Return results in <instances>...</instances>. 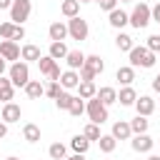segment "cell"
<instances>
[{
    "mask_svg": "<svg viewBox=\"0 0 160 160\" xmlns=\"http://www.w3.org/2000/svg\"><path fill=\"white\" fill-rule=\"evenodd\" d=\"M102 70H105V62H102L100 55H85V65L78 70V75H80V80L95 82V78H98Z\"/></svg>",
    "mask_w": 160,
    "mask_h": 160,
    "instance_id": "1",
    "label": "cell"
},
{
    "mask_svg": "<svg viewBox=\"0 0 160 160\" xmlns=\"http://www.w3.org/2000/svg\"><path fill=\"white\" fill-rule=\"evenodd\" d=\"M130 55V68H152L155 65V52H150L145 45H132Z\"/></svg>",
    "mask_w": 160,
    "mask_h": 160,
    "instance_id": "2",
    "label": "cell"
},
{
    "mask_svg": "<svg viewBox=\"0 0 160 160\" xmlns=\"http://www.w3.org/2000/svg\"><path fill=\"white\" fill-rule=\"evenodd\" d=\"M8 78H10L12 88H25L30 82V68H28V62H22V60L12 62L10 70H8Z\"/></svg>",
    "mask_w": 160,
    "mask_h": 160,
    "instance_id": "3",
    "label": "cell"
},
{
    "mask_svg": "<svg viewBox=\"0 0 160 160\" xmlns=\"http://www.w3.org/2000/svg\"><path fill=\"white\" fill-rule=\"evenodd\" d=\"M128 22H130L135 30H142V28H148V22H150V5L140 0V2L132 8V12L128 15Z\"/></svg>",
    "mask_w": 160,
    "mask_h": 160,
    "instance_id": "4",
    "label": "cell"
},
{
    "mask_svg": "<svg viewBox=\"0 0 160 160\" xmlns=\"http://www.w3.org/2000/svg\"><path fill=\"white\" fill-rule=\"evenodd\" d=\"M85 112H88V118H90V122H95V125H102L105 120H108V108L98 100V98H90V100H85Z\"/></svg>",
    "mask_w": 160,
    "mask_h": 160,
    "instance_id": "5",
    "label": "cell"
},
{
    "mask_svg": "<svg viewBox=\"0 0 160 160\" xmlns=\"http://www.w3.org/2000/svg\"><path fill=\"white\" fill-rule=\"evenodd\" d=\"M30 12H32V2L30 0H12V5H10V22L22 25L30 18Z\"/></svg>",
    "mask_w": 160,
    "mask_h": 160,
    "instance_id": "6",
    "label": "cell"
},
{
    "mask_svg": "<svg viewBox=\"0 0 160 160\" xmlns=\"http://www.w3.org/2000/svg\"><path fill=\"white\" fill-rule=\"evenodd\" d=\"M88 32H90L88 20H82L80 15L68 20V38H72V40H78V42H82V40H88Z\"/></svg>",
    "mask_w": 160,
    "mask_h": 160,
    "instance_id": "7",
    "label": "cell"
},
{
    "mask_svg": "<svg viewBox=\"0 0 160 160\" xmlns=\"http://www.w3.org/2000/svg\"><path fill=\"white\" fill-rule=\"evenodd\" d=\"M0 58L5 62H18L20 60V45L12 40H0Z\"/></svg>",
    "mask_w": 160,
    "mask_h": 160,
    "instance_id": "8",
    "label": "cell"
},
{
    "mask_svg": "<svg viewBox=\"0 0 160 160\" xmlns=\"http://www.w3.org/2000/svg\"><path fill=\"white\" fill-rule=\"evenodd\" d=\"M155 100L150 98V95H138V100H135V110H138V115H142V118H150L152 112H155Z\"/></svg>",
    "mask_w": 160,
    "mask_h": 160,
    "instance_id": "9",
    "label": "cell"
},
{
    "mask_svg": "<svg viewBox=\"0 0 160 160\" xmlns=\"http://www.w3.org/2000/svg\"><path fill=\"white\" fill-rule=\"evenodd\" d=\"M152 145H155V140H152L148 132H142V135H132V140H130V148H132L135 152H150Z\"/></svg>",
    "mask_w": 160,
    "mask_h": 160,
    "instance_id": "10",
    "label": "cell"
},
{
    "mask_svg": "<svg viewBox=\"0 0 160 160\" xmlns=\"http://www.w3.org/2000/svg\"><path fill=\"white\" fill-rule=\"evenodd\" d=\"M48 35H50V42H65V38H68V22L55 20L48 28Z\"/></svg>",
    "mask_w": 160,
    "mask_h": 160,
    "instance_id": "11",
    "label": "cell"
},
{
    "mask_svg": "<svg viewBox=\"0 0 160 160\" xmlns=\"http://www.w3.org/2000/svg\"><path fill=\"white\" fill-rule=\"evenodd\" d=\"M58 82H60L62 90H75L80 85V75H78V70H65V72H60Z\"/></svg>",
    "mask_w": 160,
    "mask_h": 160,
    "instance_id": "12",
    "label": "cell"
},
{
    "mask_svg": "<svg viewBox=\"0 0 160 160\" xmlns=\"http://www.w3.org/2000/svg\"><path fill=\"white\" fill-rule=\"evenodd\" d=\"M40 58H42V52H40V48H38V45L28 42V45H22V48H20V60H22V62H38Z\"/></svg>",
    "mask_w": 160,
    "mask_h": 160,
    "instance_id": "13",
    "label": "cell"
},
{
    "mask_svg": "<svg viewBox=\"0 0 160 160\" xmlns=\"http://www.w3.org/2000/svg\"><path fill=\"white\" fill-rule=\"evenodd\" d=\"M105 108H110V105H115L118 102V90L115 88H110V85H102L100 90H98V95H95Z\"/></svg>",
    "mask_w": 160,
    "mask_h": 160,
    "instance_id": "14",
    "label": "cell"
},
{
    "mask_svg": "<svg viewBox=\"0 0 160 160\" xmlns=\"http://www.w3.org/2000/svg\"><path fill=\"white\" fill-rule=\"evenodd\" d=\"M115 140H130L132 138V130H130V122L128 120H118L112 122V132H110Z\"/></svg>",
    "mask_w": 160,
    "mask_h": 160,
    "instance_id": "15",
    "label": "cell"
},
{
    "mask_svg": "<svg viewBox=\"0 0 160 160\" xmlns=\"http://www.w3.org/2000/svg\"><path fill=\"white\" fill-rule=\"evenodd\" d=\"M108 22H110L115 30H122V28L128 25V12H125V10H120V8H115V10H110V12H108Z\"/></svg>",
    "mask_w": 160,
    "mask_h": 160,
    "instance_id": "16",
    "label": "cell"
},
{
    "mask_svg": "<svg viewBox=\"0 0 160 160\" xmlns=\"http://www.w3.org/2000/svg\"><path fill=\"white\" fill-rule=\"evenodd\" d=\"M65 62H68V70H80L85 65V52L82 50H68Z\"/></svg>",
    "mask_w": 160,
    "mask_h": 160,
    "instance_id": "17",
    "label": "cell"
},
{
    "mask_svg": "<svg viewBox=\"0 0 160 160\" xmlns=\"http://www.w3.org/2000/svg\"><path fill=\"white\" fill-rule=\"evenodd\" d=\"M20 115H22V110H20V105H15V102H5L2 105V122H18L20 120Z\"/></svg>",
    "mask_w": 160,
    "mask_h": 160,
    "instance_id": "18",
    "label": "cell"
},
{
    "mask_svg": "<svg viewBox=\"0 0 160 160\" xmlns=\"http://www.w3.org/2000/svg\"><path fill=\"white\" fill-rule=\"evenodd\" d=\"M115 80H118L122 88L132 85V80H135V68H130V65H122V68H118V72H115Z\"/></svg>",
    "mask_w": 160,
    "mask_h": 160,
    "instance_id": "19",
    "label": "cell"
},
{
    "mask_svg": "<svg viewBox=\"0 0 160 160\" xmlns=\"http://www.w3.org/2000/svg\"><path fill=\"white\" fill-rule=\"evenodd\" d=\"M25 95H28L30 100H40V98L45 95V85H42L40 80H30V82L25 85Z\"/></svg>",
    "mask_w": 160,
    "mask_h": 160,
    "instance_id": "20",
    "label": "cell"
},
{
    "mask_svg": "<svg viewBox=\"0 0 160 160\" xmlns=\"http://www.w3.org/2000/svg\"><path fill=\"white\" fill-rule=\"evenodd\" d=\"M75 90H78V98H82V100H90V98L98 95V88H95V82H90V80H80V85H78Z\"/></svg>",
    "mask_w": 160,
    "mask_h": 160,
    "instance_id": "21",
    "label": "cell"
},
{
    "mask_svg": "<svg viewBox=\"0 0 160 160\" xmlns=\"http://www.w3.org/2000/svg\"><path fill=\"white\" fill-rule=\"evenodd\" d=\"M70 148H72V152H78V155H85L88 150H90V140L80 132V135H72V140H70Z\"/></svg>",
    "mask_w": 160,
    "mask_h": 160,
    "instance_id": "22",
    "label": "cell"
},
{
    "mask_svg": "<svg viewBox=\"0 0 160 160\" xmlns=\"http://www.w3.org/2000/svg\"><path fill=\"white\" fill-rule=\"evenodd\" d=\"M12 95H15V88H12L10 78L0 75V100L2 102H12Z\"/></svg>",
    "mask_w": 160,
    "mask_h": 160,
    "instance_id": "23",
    "label": "cell"
},
{
    "mask_svg": "<svg viewBox=\"0 0 160 160\" xmlns=\"http://www.w3.org/2000/svg\"><path fill=\"white\" fill-rule=\"evenodd\" d=\"M135 100H138V92L128 85V88H122L120 92H118V102L122 105V108H130V105H135Z\"/></svg>",
    "mask_w": 160,
    "mask_h": 160,
    "instance_id": "24",
    "label": "cell"
},
{
    "mask_svg": "<svg viewBox=\"0 0 160 160\" xmlns=\"http://www.w3.org/2000/svg\"><path fill=\"white\" fill-rule=\"evenodd\" d=\"M60 12L70 20V18H78L80 15V2L78 0H62L60 2Z\"/></svg>",
    "mask_w": 160,
    "mask_h": 160,
    "instance_id": "25",
    "label": "cell"
},
{
    "mask_svg": "<svg viewBox=\"0 0 160 160\" xmlns=\"http://www.w3.org/2000/svg\"><path fill=\"white\" fill-rule=\"evenodd\" d=\"M148 128H150V120L142 118V115H135V118L130 120V130H132V135H142V132H148Z\"/></svg>",
    "mask_w": 160,
    "mask_h": 160,
    "instance_id": "26",
    "label": "cell"
},
{
    "mask_svg": "<svg viewBox=\"0 0 160 160\" xmlns=\"http://www.w3.org/2000/svg\"><path fill=\"white\" fill-rule=\"evenodd\" d=\"M38 68H40V72H42V75H48V78H50V75H52V70H58V60H52L50 55H42V58L38 60Z\"/></svg>",
    "mask_w": 160,
    "mask_h": 160,
    "instance_id": "27",
    "label": "cell"
},
{
    "mask_svg": "<svg viewBox=\"0 0 160 160\" xmlns=\"http://www.w3.org/2000/svg\"><path fill=\"white\" fill-rule=\"evenodd\" d=\"M48 55H50L52 60H65V55H68V45H65V42H50Z\"/></svg>",
    "mask_w": 160,
    "mask_h": 160,
    "instance_id": "28",
    "label": "cell"
},
{
    "mask_svg": "<svg viewBox=\"0 0 160 160\" xmlns=\"http://www.w3.org/2000/svg\"><path fill=\"white\" fill-rule=\"evenodd\" d=\"M22 138H25L28 142H40V128H38L35 122H28V125L22 128Z\"/></svg>",
    "mask_w": 160,
    "mask_h": 160,
    "instance_id": "29",
    "label": "cell"
},
{
    "mask_svg": "<svg viewBox=\"0 0 160 160\" xmlns=\"http://www.w3.org/2000/svg\"><path fill=\"white\" fill-rule=\"evenodd\" d=\"M115 45H118V50H122V52H130L132 50V38L128 35V32H118V38H115Z\"/></svg>",
    "mask_w": 160,
    "mask_h": 160,
    "instance_id": "30",
    "label": "cell"
},
{
    "mask_svg": "<svg viewBox=\"0 0 160 160\" xmlns=\"http://www.w3.org/2000/svg\"><path fill=\"white\" fill-rule=\"evenodd\" d=\"M48 155H50L52 160H65V158H68V148H65L62 142H52V145L48 148Z\"/></svg>",
    "mask_w": 160,
    "mask_h": 160,
    "instance_id": "31",
    "label": "cell"
},
{
    "mask_svg": "<svg viewBox=\"0 0 160 160\" xmlns=\"http://www.w3.org/2000/svg\"><path fill=\"white\" fill-rule=\"evenodd\" d=\"M68 112H70L72 118H80V115L85 112V100L75 95V98H72V102H70V108H68Z\"/></svg>",
    "mask_w": 160,
    "mask_h": 160,
    "instance_id": "32",
    "label": "cell"
},
{
    "mask_svg": "<svg viewBox=\"0 0 160 160\" xmlns=\"http://www.w3.org/2000/svg\"><path fill=\"white\" fill-rule=\"evenodd\" d=\"M82 135H85L90 142H98L102 132H100V125H95V122H88V125H85V130H82Z\"/></svg>",
    "mask_w": 160,
    "mask_h": 160,
    "instance_id": "33",
    "label": "cell"
},
{
    "mask_svg": "<svg viewBox=\"0 0 160 160\" xmlns=\"http://www.w3.org/2000/svg\"><path fill=\"white\" fill-rule=\"evenodd\" d=\"M98 145H100V152H112V150H115V145H118V140H115L112 135H100Z\"/></svg>",
    "mask_w": 160,
    "mask_h": 160,
    "instance_id": "34",
    "label": "cell"
},
{
    "mask_svg": "<svg viewBox=\"0 0 160 160\" xmlns=\"http://www.w3.org/2000/svg\"><path fill=\"white\" fill-rule=\"evenodd\" d=\"M72 98H75V95H70V90H62V92L55 98V105H58L60 110H68V108H70V102H72Z\"/></svg>",
    "mask_w": 160,
    "mask_h": 160,
    "instance_id": "35",
    "label": "cell"
},
{
    "mask_svg": "<svg viewBox=\"0 0 160 160\" xmlns=\"http://www.w3.org/2000/svg\"><path fill=\"white\" fill-rule=\"evenodd\" d=\"M15 22H10V20H5V22H0V38L2 40H12V35H15Z\"/></svg>",
    "mask_w": 160,
    "mask_h": 160,
    "instance_id": "36",
    "label": "cell"
},
{
    "mask_svg": "<svg viewBox=\"0 0 160 160\" xmlns=\"http://www.w3.org/2000/svg\"><path fill=\"white\" fill-rule=\"evenodd\" d=\"M60 92H62V88H60V82H48V85H45V95H48L50 100H55V98H58Z\"/></svg>",
    "mask_w": 160,
    "mask_h": 160,
    "instance_id": "37",
    "label": "cell"
},
{
    "mask_svg": "<svg viewBox=\"0 0 160 160\" xmlns=\"http://www.w3.org/2000/svg\"><path fill=\"white\" fill-rule=\"evenodd\" d=\"M145 48H148L150 52H160V35H150L148 42H145Z\"/></svg>",
    "mask_w": 160,
    "mask_h": 160,
    "instance_id": "38",
    "label": "cell"
},
{
    "mask_svg": "<svg viewBox=\"0 0 160 160\" xmlns=\"http://www.w3.org/2000/svg\"><path fill=\"white\" fill-rule=\"evenodd\" d=\"M98 2H100V10H105V12L118 8V0H98Z\"/></svg>",
    "mask_w": 160,
    "mask_h": 160,
    "instance_id": "39",
    "label": "cell"
},
{
    "mask_svg": "<svg viewBox=\"0 0 160 160\" xmlns=\"http://www.w3.org/2000/svg\"><path fill=\"white\" fill-rule=\"evenodd\" d=\"M150 20H155V22H160V2H155V5L150 8Z\"/></svg>",
    "mask_w": 160,
    "mask_h": 160,
    "instance_id": "40",
    "label": "cell"
},
{
    "mask_svg": "<svg viewBox=\"0 0 160 160\" xmlns=\"http://www.w3.org/2000/svg\"><path fill=\"white\" fill-rule=\"evenodd\" d=\"M22 38H25V28L18 25V28H15V35H12V42H18V40H22Z\"/></svg>",
    "mask_w": 160,
    "mask_h": 160,
    "instance_id": "41",
    "label": "cell"
},
{
    "mask_svg": "<svg viewBox=\"0 0 160 160\" xmlns=\"http://www.w3.org/2000/svg\"><path fill=\"white\" fill-rule=\"evenodd\" d=\"M152 90H155V92H160V72L152 78Z\"/></svg>",
    "mask_w": 160,
    "mask_h": 160,
    "instance_id": "42",
    "label": "cell"
},
{
    "mask_svg": "<svg viewBox=\"0 0 160 160\" xmlns=\"http://www.w3.org/2000/svg\"><path fill=\"white\" fill-rule=\"evenodd\" d=\"M5 135H8V122H2V120H0V140H2Z\"/></svg>",
    "mask_w": 160,
    "mask_h": 160,
    "instance_id": "43",
    "label": "cell"
},
{
    "mask_svg": "<svg viewBox=\"0 0 160 160\" xmlns=\"http://www.w3.org/2000/svg\"><path fill=\"white\" fill-rule=\"evenodd\" d=\"M10 5H12V0H0V10H10Z\"/></svg>",
    "mask_w": 160,
    "mask_h": 160,
    "instance_id": "44",
    "label": "cell"
},
{
    "mask_svg": "<svg viewBox=\"0 0 160 160\" xmlns=\"http://www.w3.org/2000/svg\"><path fill=\"white\" fill-rule=\"evenodd\" d=\"M65 160H85V155H78V152H72V155H68Z\"/></svg>",
    "mask_w": 160,
    "mask_h": 160,
    "instance_id": "45",
    "label": "cell"
},
{
    "mask_svg": "<svg viewBox=\"0 0 160 160\" xmlns=\"http://www.w3.org/2000/svg\"><path fill=\"white\" fill-rule=\"evenodd\" d=\"M0 75H5V60L0 58Z\"/></svg>",
    "mask_w": 160,
    "mask_h": 160,
    "instance_id": "46",
    "label": "cell"
},
{
    "mask_svg": "<svg viewBox=\"0 0 160 160\" xmlns=\"http://www.w3.org/2000/svg\"><path fill=\"white\" fill-rule=\"evenodd\" d=\"M148 160H160V155H150V158H148Z\"/></svg>",
    "mask_w": 160,
    "mask_h": 160,
    "instance_id": "47",
    "label": "cell"
},
{
    "mask_svg": "<svg viewBox=\"0 0 160 160\" xmlns=\"http://www.w3.org/2000/svg\"><path fill=\"white\" fill-rule=\"evenodd\" d=\"M78 2H98V0H78Z\"/></svg>",
    "mask_w": 160,
    "mask_h": 160,
    "instance_id": "48",
    "label": "cell"
},
{
    "mask_svg": "<svg viewBox=\"0 0 160 160\" xmlns=\"http://www.w3.org/2000/svg\"><path fill=\"white\" fill-rule=\"evenodd\" d=\"M5 160H20V158H15V155H10V158H5Z\"/></svg>",
    "mask_w": 160,
    "mask_h": 160,
    "instance_id": "49",
    "label": "cell"
},
{
    "mask_svg": "<svg viewBox=\"0 0 160 160\" xmlns=\"http://www.w3.org/2000/svg\"><path fill=\"white\" fill-rule=\"evenodd\" d=\"M118 2H130V0H118Z\"/></svg>",
    "mask_w": 160,
    "mask_h": 160,
    "instance_id": "50",
    "label": "cell"
}]
</instances>
